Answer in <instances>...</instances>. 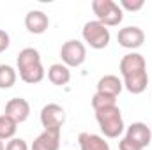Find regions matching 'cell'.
I'll use <instances>...</instances> for the list:
<instances>
[{"mask_svg":"<svg viewBox=\"0 0 152 150\" xmlns=\"http://www.w3.org/2000/svg\"><path fill=\"white\" fill-rule=\"evenodd\" d=\"M16 67H18L16 71L20 73L21 81H25L28 85L41 83L46 76V71H44L42 62H41V53L36 48H23L18 53Z\"/></svg>","mask_w":152,"mask_h":150,"instance_id":"1","label":"cell"},{"mask_svg":"<svg viewBox=\"0 0 152 150\" xmlns=\"http://www.w3.org/2000/svg\"><path fill=\"white\" fill-rule=\"evenodd\" d=\"M96 120H97L99 129H101L104 138L115 140V138L122 136V133L126 131L122 111L118 106H112V108H104V110L96 111Z\"/></svg>","mask_w":152,"mask_h":150,"instance_id":"2","label":"cell"},{"mask_svg":"<svg viewBox=\"0 0 152 150\" xmlns=\"http://www.w3.org/2000/svg\"><path fill=\"white\" fill-rule=\"evenodd\" d=\"M92 11L104 27H117L124 20V11L113 0H92Z\"/></svg>","mask_w":152,"mask_h":150,"instance_id":"3","label":"cell"},{"mask_svg":"<svg viewBox=\"0 0 152 150\" xmlns=\"http://www.w3.org/2000/svg\"><path fill=\"white\" fill-rule=\"evenodd\" d=\"M81 37H83V41L92 50H104L110 44L112 34H110L108 27H104L103 23H99L97 20H94V21H87L83 25Z\"/></svg>","mask_w":152,"mask_h":150,"instance_id":"4","label":"cell"},{"mask_svg":"<svg viewBox=\"0 0 152 150\" xmlns=\"http://www.w3.org/2000/svg\"><path fill=\"white\" fill-rule=\"evenodd\" d=\"M39 118H41V125L44 127V131L60 133L66 122V110L57 103H48L46 106H42Z\"/></svg>","mask_w":152,"mask_h":150,"instance_id":"5","label":"cell"},{"mask_svg":"<svg viewBox=\"0 0 152 150\" xmlns=\"http://www.w3.org/2000/svg\"><path fill=\"white\" fill-rule=\"evenodd\" d=\"M60 58H62V64L67 67H80L87 58V48L81 41L69 39L60 48Z\"/></svg>","mask_w":152,"mask_h":150,"instance_id":"6","label":"cell"},{"mask_svg":"<svg viewBox=\"0 0 152 150\" xmlns=\"http://www.w3.org/2000/svg\"><path fill=\"white\" fill-rule=\"evenodd\" d=\"M117 41L122 48L126 50H138L143 42H145V32L140 27H124L118 30Z\"/></svg>","mask_w":152,"mask_h":150,"instance_id":"7","label":"cell"},{"mask_svg":"<svg viewBox=\"0 0 152 150\" xmlns=\"http://www.w3.org/2000/svg\"><path fill=\"white\" fill-rule=\"evenodd\" d=\"M4 115H7L9 118H12L16 124H23L30 117V104L23 97H12V99H9L5 103Z\"/></svg>","mask_w":152,"mask_h":150,"instance_id":"8","label":"cell"},{"mask_svg":"<svg viewBox=\"0 0 152 150\" xmlns=\"http://www.w3.org/2000/svg\"><path fill=\"white\" fill-rule=\"evenodd\" d=\"M118 71L122 78L131 74H136V73H142V71H147V62H145V57L136 53V51H131L127 55L122 57L120 64H118Z\"/></svg>","mask_w":152,"mask_h":150,"instance_id":"9","label":"cell"},{"mask_svg":"<svg viewBox=\"0 0 152 150\" xmlns=\"http://www.w3.org/2000/svg\"><path fill=\"white\" fill-rule=\"evenodd\" d=\"M126 136L138 143L142 149H147L152 141V131L145 122H133L129 127H126Z\"/></svg>","mask_w":152,"mask_h":150,"instance_id":"10","label":"cell"},{"mask_svg":"<svg viewBox=\"0 0 152 150\" xmlns=\"http://www.w3.org/2000/svg\"><path fill=\"white\" fill-rule=\"evenodd\" d=\"M48 27H50V18H48V14H44L42 11H37V9L27 12V16H25V28H27L30 34L41 36V34H44V32L48 30Z\"/></svg>","mask_w":152,"mask_h":150,"instance_id":"11","label":"cell"},{"mask_svg":"<svg viewBox=\"0 0 152 150\" xmlns=\"http://www.w3.org/2000/svg\"><path fill=\"white\" fill-rule=\"evenodd\" d=\"M80 150H110V143L104 136L92 134V133H80L78 134Z\"/></svg>","mask_w":152,"mask_h":150,"instance_id":"12","label":"cell"},{"mask_svg":"<svg viewBox=\"0 0 152 150\" xmlns=\"http://www.w3.org/2000/svg\"><path fill=\"white\" fill-rule=\"evenodd\" d=\"M122 83H124V88L129 94L138 95V94H143L147 90L149 74H147V71H142V73H136V74L126 76V78H122Z\"/></svg>","mask_w":152,"mask_h":150,"instance_id":"13","label":"cell"},{"mask_svg":"<svg viewBox=\"0 0 152 150\" xmlns=\"http://www.w3.org/2000/svg\"><path fill=\"white\" fill-rule=\"evenodd\" d=\"M60 149V133L42 131L34 140L30 150H58Z\"/></svg>","mask_w":152,"mask_h":150,"instance_id":"14","label":"cell"},{"mask_svg":"<svg viewBox=\"0 0 152 150\" xmlns=\"http://www.w3.org/2000/svg\"><path fill=\"white\" fill-rule=\"evenodd\" d=\"M124 88V83L118 76L115 74H104L103 78H99L97 81V92L99 94H106V95H112L117 97Z\"/></svg>","mask_w":152,"mask_h":150,"instance_id":"15","label":"cell"},{"mask_svg":"<svg viewBox=\"0 0 152 150\" xmlns=\"http://www.w3.org/2000/svg\"><path fill=\"white\" fill-rule=\"evenodd\" d=\"M48 79L57 87H64L71 81V71L62 62L60 64H51L50 69H48Z\"/></svg>","mask_w":152,"mask_h":150,"instance_id":"16","label":"cell"},{"mask_svg":"<svg viewBox=\"0 0 152 150\" xmlns=\"http://www.w3.org/2000/svg\"><path fill=\"white\" fill-rule=\"evenodd\" d=\"M16 131H18V124L12 118H9L7 115H0V140L2 141L12 140Z\"/></svg>","mask_w":152,"mask_h":150,"instance_id":"17","label":"cell"},{"mask_svg":"<svg viewBox=\"0 0 152 150\" xmlns=\"http://www.w3.org/2000/svg\"><path fill=\"white\" fill-rule=\"evenodd\" d=\"M16 79H18V73H16L14 67H11L7 64L0 66V88L2 90H7V88L14 87Z\"/></svg>","mask_w":152,"mask_h":150,"instance_id":"18","label":"cell"},{"mask_svg":"<svg viewBox=\"0 0 152 150\" xmlns=\"http://www.w3.org/2000/svg\"><path fill=\"white\" fill-rule=\"evenodd\" d=\"M112 106H117V97L106 95V94H99V92H96L92 95V108H94V111H99V110H104V108H112Z\"/></svg>","mask_w":152,"mask_h":150,"instance_id":"19","label":"cell"},{"mask_svg":"<svg viewBox=\"0 0 152 150\" xmlns=\"http://www.w3.org/2000/svg\"><path fill=\"white\" fill-rule=\"evenodd\" d=\"M118 5H120V9L122 11H131V12H136V11H140V9H143V5H145V2L143 0H120L118 2Z\"/></svg>","mask_w":152,"mask_h":150,"instance_id":"20","label":"cell"},{"mask_svg":"<svg viewBox=\"0 0 152 150\" xmlns=\"http://www.w3.org/2000/svg\"><path fill=\"white\" fill-rule=\"evenodd\" d=\"M5 150H30V147L23 138H12L5 143Z\"/></svg>","mask_w":152,"mask_h":150,"instance_id":"21","label":"cell"},{"mask_svg":"<svg viewBox=\"0 0 152 150\" xmlns=\"http://www.w3.org/2000/svg\"><path fill=\"white\" fill-rule=\"evenodd\" d=\"M118 150H143L138 143H134L133 140H129L127 136H124L120 141H118Z\"/></svg>","mask_w":152,"mask_h":150,"instance_id":"22","label":"cell"},{"mask_svg":"<svg viewBox=\"0 0 152 150\" xmlns=\"http://www.w3.org/2000/svg\"><path fill=\"white\" fill-rule=\"evenodd\" d=\"M9 44H11V37H9V34H7L5 30L0 28V53L5 51V50L9 48Z\"/></svg>","mask_w":152,"mask_h":150,"instance_id":"23","label":"cell"},{"mask_svg":"<svg viewBox=\"0 0 152 150\" xmlns=\"http://www.w3.org/2000/svg\"><path fill=\"white\" fill-rule=\"evenodd\" d=\"M0 150H5V143H4L2 140H0Z\"/></svg>","mask_w":152,"mask_h":150,"instance_id":"24","label":"cell"}]
</instances>
